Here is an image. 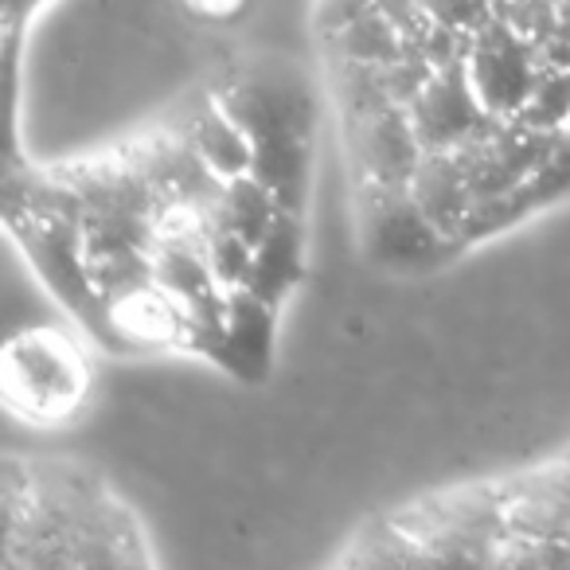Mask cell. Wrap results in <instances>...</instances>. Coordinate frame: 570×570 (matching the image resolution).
I'll return each mask as SVG.
<instances>
[{
	"label": "cell",
	"mask_w": 570,
	"mask_h": 570,
	"mask_svg": "<svg viewBox=\"0 0 570 570\" xmlns=\"http://www.w3.org/2000/svg\"><path fill=\"white\" fill-rule=\"evenodd\" d=\"M9 567H141L134 515L75 461L4 458Z\"/></svg>",
	"instance_id": "6da1fadb"
},
{
	"label": "cell",
	"mask_w": 570,
	"mask_h": 570,
	"mask_svg": "<svg viewBox=\"0 0 570 570\" xmlns=\"http://www.w3.org/2000/svg\"><path fill=\"white\" fill-rule=\"evenodd\" d=\"M4 227L28 254L51 297L95 336V344H102L106 352H134L118 317H114L110 297L95 282L82 219H71V215H9Z\"/></svg>",
	"instance_id": "7a4b0ae2"
},
{
	"label": "cell",
	"mask_w": 570,
	"mask_h": 570,
	"mask_svg": "<svg viewBox=\"0 0 570 570\" xmlns=\"http://www.w3.org/2000/svg\"><path fill=\"white\" fill-rule=\"evenodd\" d=\"M360 243L367 262L391 274H426L465 254L411 188H360Z\"/></svg>",
	"instance_id": "3957f363"
},
{
	"label": "cell",
	"mask_w": 570,
	"mask_h": 570,
	"mask_svg": "<svg viewBox=\"0 0 570 570\" xmlns=\"http://www.w3.org/2000/svg\"><path fill=\"white\" fill-rule=\"evenodd\" d=\"M87 395V364L56 328H28L4 352V399L17 414L59 422Z\"/></svg>",
	"instance_id": "277c9868"
},
{
	"label": "cell",
	"mask_w": 570,
	"mask_h": 570,
	"mask_svg": "<svg viewBox=\"0 0 570 570\" xmlns=\"http://www.w3.org/2000/svg\"><path fill=\"white\" fill-rule=\"evenodd\" d=\"M469 79L473 90L481 95V102L489 106L497 118H515L528 106L531 87H535L543 59L539 48L520 32L515 24H508L500 12H489L481 24L469 32Z\"/></svg>",
	"instance_id": "5b68a950"
},
{
	"label": "cell",
	"mask_w": 570,
	"mask_h": 570,
	"mask_svg": "<svg viewBox=\"0 0 570 570\" xmlns=\"http://www.w3.org/2000/svg\"><path fill=\"white\" fill-rule=\"evenodd\" d=\"M277 313H282L277 305H269L266 297H258L246 285L230 289L227 313H223L219 328L199 344V356L212 360L230 380L258 387V383L269 380V367H274Z\"/></svg>",
	"instance_id": "8992f818"
},
{
	"label": "cell",
	"mask_w": 570,
	"mask_h": 570,
	"mask_svg": "<svg viewBox=\"0 0 570 570\" xmlns=\"http://www.w3.org/2000/svg\"><path fill=\"white\" fill-rule=\"evenodd\" d=\"M411 118L426 149H461V145L489 137L504 121L481 102L465 63H450L434 71V79L411 102Z\"/></svg>",
	"instance_id": "52a82bcc"
},
{
	"label": "cell",
	"mask_w": 570,
	"mask_h": 570,
	"mask_svg": "<svg viewBox=\"0 0 570 570\" xmlns=\"http://www.w3.org/2000/svg\"><path fill=\"white\" fill-rule=\"evenodd\" d=\"M348 149L360 188H411L414 173L426 157L411 106L399 102L348 126Z\"/></svg>",
	"instance_id": "ba28073f"
},
{
	"label": "cell",
	"mask_w": 570,
	"mask_h": 570,
	"mask_svg": "<svg viewBox=\"0 0 570 570\" xmlns=\"http://www.w3.org/2000/svg\"><path fill=\"white\" fill-rule=\"evenodd\" d=\"M562 199H570V129L559 137V145L539 160L535 173L523 176L512 191L481 199V204L469 212L465 227L458 230V246L461 250H469V246L489 243V238L520 227L523 219H531V215L562 204Z\"/></svg>",
	"instance_id": "9c48e42d"
},
{
	"label": "cell",
	"mask_w": 570,
	"mask_h": 570,
	"mask_svg": "<svg viewBox=\"0 0 570 570\" xmlns=\"http://www.w3.org/2000/svg\"><path fill=\"white\" fill-rule=\"evenodd\" d=\"M562 134H567V129H562ZM562 134H547V129H531V126H523V121L508 118V121H500L489 137H481V141L461 145L458 153H461V160H465L476 204L492 196H504L523 176L535 173L539 160L559 145Z\"/></svg>",
	"instance_id": "30bf717a"
},
{
	"label": "cell",
	"mask_w": 570,
	"mask_h": 570,
	"mask_svg": "<svg viewBox=\"0 0 570 570\" xmlns=\"http://www.w3.org/2000/svg\"><path fill=\"white\" fill-rule=\"evenodd\" d=\"M250 173L277 196L285 212H305L313 180V126H274L250 134Z\"/></svg>",
	"instance_id": "8fae6325"
},
{
	"label": "cell",
	"mask_w": 570,
	"mask_h": 570,
	"mask_svg": "<svg viewBox=\"0 0 570 570\" xmlns=\"http://www.w3.org/2000/svg\"><path fill=\"white\" fill-rule=\"evenodd\" d=\"M305 277V227L297 212H282L274 227L254 243V266L246 277V289L266 297L282 309Z\"/></svg>",
	"instance_id": "7c38bea8"
},
{
	"label": "cell",
	"mask_w": 570,
	"mask_h": 570,
	"mask_svg": "<svg viewBox=\"0 0 570 570\" xmlns=\"http://www.w3.org/2000/svg\"><path fill=\"white\" fill-rule=\"evenodd\" d=\"M411 191L426 207L430 219L453 238H458L469 212L476 207L473 184H469L465 160H461L458 149H426V157H422L419 173L411 180Z\"/></svg>",
	"instance_id": "4fadbf2b"
},
{
	"label": "cell",
	"mask_w": 570,
	"mask_h": 570,
	"mask_svg": "<svg viewBox=\"0 0 570 570\" xmlns=\"http://www.w3.org/2000/svg\"><path fill=\"white\" fill-rule=\"evenodd\" d=\"M184 137L191 141V149L207 160L215 176L230 180V176L250 173L254 160V145L246 137V129L238 126L235 118L227 114V106L215 98V102H204L199 110L188 114V126L180 129Z\"/></svg>",
	"instance_id": "5bb4252c"
},
{
	"label": "cell",
	"mask_w": 570,
	"mask_h": 570,
	"mask_svg": "<svg viewBox=\"0 0 570 570\" xmlns=\"http://www.w3.org/2000/svg\"><path fill=\"white\" fill-rule=\"evenodd\" d=\"M328 59H344V63H367V67H391L411 51L406 32L375 4L364 17L344 24L341 32L325 36Z\"/></svg>",
	"instance_id": "9a60e30c"
},
{
	"label": "cell",
	"mask_w": 570,
	"mask_h": 570,
	"mask_svg": "<svg viewBox=\"0 0 570 570\" xmlns=\"http://www.w3.org/2000/svg\"><path fill=\"white\" fill-rule=\"evenodd\" d=\"M282 212L285 207L277 204L274 191H269L254 173H243V176L223 180L219 199H215V212H212V223L215 227L238 230L243 238L258 243V238L274 227V219Z\"/></svg>",
	"instance_id": "2e32d148"
},
{
	"label": "cell",
	"mask_w": 570,
	"mask_h": 570,
	"mask_svg": "<svg viewBox=\"0 0 570 570\" xmlns=\"http://www.w3.org/2000/svg\"><path fill=\"white\" fill-rule=\"evenodd\" d=\"M515 121L531 129H547V134H562L570 129V67H551L543 63L535 87H531V98Z\"/></svg>",
	"instance_id": "e0dca14e"
},
{
	"label": "cell",
	"mask_w": 570,
	"mask_h": 570,
	"mask_svg": "<svg viewBox=\"0 0 570 570\" xmlns=\"http://www.w3.org/2000/svg\"><path fill=\"white\" fill-rule=\"evenodd\" d=\"M204 250H207V266H212L215 282H219L223 289H243L254 266L250 238H243L238 230H227V227H212L204 238Z\"/></svg>",
	"instance_id": "ac0fdd59"
},
{
	"label": "cell",
	"mask_w": 570,
	"mask_h": 570,
	"mask_svg": "<svg viewBox=\"0 0 570 570\" xmlns=\"http://www.w3.org/2000/svg\"><path fill=\"white\" fill-rule=\"evenodd\" d=\"M367 9H375V0H321V32L325 36L341 32L344 24L364 17Z\"/></svg>",
	"instance_id": "d6986e66"
},
{
	"label": "cell",
	"mask_w": 570,
	"mask_h": 570,
	"mask_svg": "<svg viewBox=\"0 0 570 570\" xmlns=\"http://www.w3.org/2000/svg\"><path fill=\"white\" fill-rule=\"evenodd\" d=\"M36 4H40V0H4V32H12V36H20L24 32V20L32 17L36 12Z\"/></svg>",
	"instance_id": "ffe728a7"
},
{
	"label": "cell",
	"mask_w": 570,
	"mask_h": 570,
	"mask_svg": "<svg viewBox=\"0 0 570 570\" xmlns=\"http://www.w3.org/2000/svg\"><path fill=\"white\" fill-rule=\"evenodd\" d=\"M199 12H235L238 0H191Z\"/></svg>",
	"instance_id": "44dd1931"
}]
</instances>
